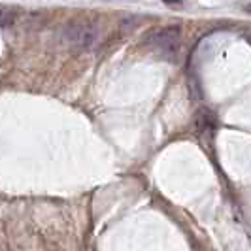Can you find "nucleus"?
I'll return each mask as SVG.
<instances>
[{
    "mask_svg": "<svg viewBox=\"0 0 251 251\" xmlns=\"http://www.w3.org/2000/svg\"><path fill=\"white\" fill-rule=\"evenodd\" d=\"M64 38L70 46L79 50H93L100 42V28L93 23H74L64 30Z\"/></svg>",
    "mask_w": 251,
    "mask_h": 251,
    "instance_id": "f257e3e1",
    "label": "nucleus"
},
{
    "mask_svg": "<svg viewBox=\"0 0 251 251\" xmlns=\"http://www.w3.org/2000/svg\"><path fill=\"white\" fill-rule=\"evenodd\" d=\"M179 42H181V28L177 25L157 28L146 36V44L150 48H155L163 53H172L174 50H177Z\"/></svg>",
    "mask_w": 251,
    "mask_h": 251,
    "instance_id": "f03ea898",
    "label": "nucleus"
},
{
    "mask_svg": "<svg viewBox=\"0 0 251 251\" xmlns=\"http://www.w3.org/2000/svg\"><path fill=\"white\" fill-rule=\"evenodd\" d=\"M197 126H199V130H204V132H206L210 126H214V117L208 112H201L197 115Z\"/></svg>",
    "mask_w": 251,
    "mask_h": 251,
    "instance_id": "7ed1b4c3",
    "label": "nucleus"
},
{
    "mask_svg": "<svg viewBox=\"0 0 251 251\" xmlns=\"http://www.w3.org/2000/svg\"><path fill=\"white\" fill-rule=\"evenodd\" d=\"M12 21H13V13L12 12L0 10V25H2V26H8V25H12Z\"/></svg>",
    "mask_w": 251,
    "mask_h": 251,
    "instance_id": "20e7f679",
    "label": "nucleus"
},
{
    "mask_svg": "<svg viewBox=\"0 0 251 251\" xmlns=\"http://www.w3.org/2000/svg\"><path fill=\"white\" fill-rule=\"evenodd\" d=\"M168 8H181V6H187L185 2H166Z\"/></svg>",
    "mask_w": 251,
    "mask_h": 251,
    "instance_id": "39448f33",
    "label": "nucleus"
},
{
    "mask_svg": "<svg viewBox=\"0 0 251 251\" xmlns=\"http://www.w3.org/2000/svg\"><path fill=\"white\" fill-rule=\"evenodd\" d=\"M244 10L251 13V2H250V4H244Z\"/></svg>",
    "mask_w": 251,
    "mask_h": 251,
    "instance_id": "423d86ee",
    "label": "nucleus"
}]
</instances>
